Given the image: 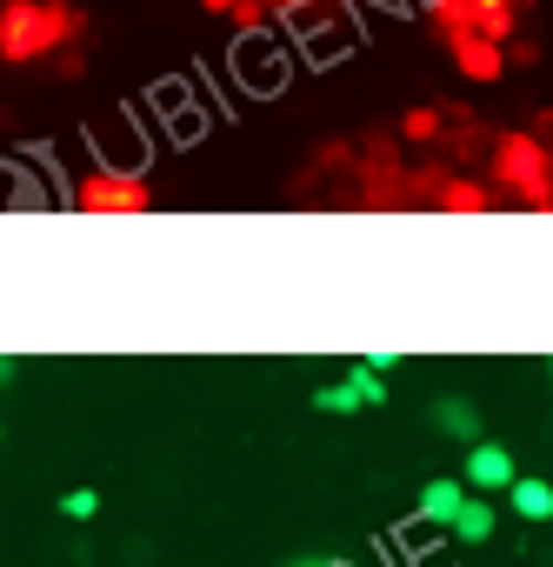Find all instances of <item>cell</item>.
Returning <instances> with one entry per match:
<instances>
[{
  "label": "cell",
  "mask_w": 553,
  "mask_h": 567,
  "mask_svg": "<svg viewBox=\"0 0 553 567\" xmlns=\"http://www.w3.org/2000/svg\"><path fill=\"white\" fill-rule=\"evenodd\" d=\"M81 8L74 0H0V61L8 68H41L54 61L61 74H74L81 61L67 54L81 41Z\"/></svg>",
  "instance_id": "cell-1"
},
{
  "label": "cell",
  "mask_w": 553,
  "mask_h": 567,
  "mask_svg": "<svg viewBox=\"0 0 553 567\" xmlns=\"http://www.w3.org/2000/svg\"><path fill=\"white\" fill-rule=\"evenodd\" d=\"M520 0H427V21H434V34L440 41H460V34H480V41H513V28H520Z\"/></svg>",
  "instance_id": "cell-2"
},
{
  "label": "cell",
  "mask_w": 553,
  "mask_h": 567,
  "mask_svg": "<svg viewBox=\"0 0 553 567\" xmlns=\"http://www.w3.org/2000/svg\"><path fill=\"white\" fill-rule=\"evenodd\" d=\"M493 181H500V194H513L526 207H546V141L507 127L493 141Z\"/></svg>",
  "instance_id": "cell-3"
},
{
  "label": "cell",
  "mask_w": 553,
  "mask_h": 567,
  "mask_svg": "<svg viewBox=\"0 0 553 567\" xmlns=\"http://www.w3.org/2000/svg\"><path fill=\"white\" fill-rule=\"evenodd\" d=\"M147 200H154V187L140 174H127V167H94V174L74 181V207L81 214H140Z\"/></svg>",
  "instance_id": "cell-4"
},
{
  "label": "cell",
  "mask_w": 553,
  "mask_h": 567,
  "mask_svg": "<svg viewBox=\"0 0 553 567\" xmlns=\"http://www.w3.org/2000/svg\"><path fill=\"white\" fill-rule=\"evenodd\" d=\"M520 467H513V447H500V441H467V481L460 487H473V494H507V481H513Z\"/></svg>",
  "instance_id": "cell-5"
},
{
  "label": "cell",
  "mask_w": 553,
  "mask_h": 567,
  "mask_svg": "<svg viewBox=\"0 0 553 567\" xmlns=\"http://www.w3.org/2000/svg\"><path fill=\"white\" fill-rule=\"evenodd\" d=\"M447 54H453V68H460L473 87H487V81H500V74H507V48H500V41L460 34V41H447Z\"/></svg>",
  "instance_id": "cell-6"
},
{
  "label": "cell",
  "mask_w": 553,
  "mask_h": 567,
  "mask_svg": "<svg viewBox=\"0 0 553 567\" xmlns=\"http://www.w3.org/2000/svg\"><path fill=\"white\" fill-rule=\"evenodd\" d=\"M434 207H447V214H487V207H493V194H487L480 181H467V174H440Z\"/></svg>",
  "instance_id": "cell-7"
},
{
  "label": "cell",
  "mask_w": 553,
  "mask_h": 567,
  "mask_svg": "<svg viewBox=\"0 0 553 567\" xmlns=\"http://www.w3.org/2000/svg\"><path fill=\"white\" fill-rule=\"evenodd\" d=\"M460 501H467V487H460L453 474H440V481H427V487H420V520H427V527H447Z\"/></svg>",
  "instance_id": "cell-8"
},
{
  "label": "cell",
  "mask_w": 553,
  "mask_h": 567,
  "mask_svg": "<svg viewBox=\"0 0 553 567\" xmlns=\"http://www.w3.org/2000/svg\"><path fill=\"white\" fill-rule=\"evenodd\" d=\"M507 501H513L520 520H546V514H553V487H546L540 474H513V481H507Z\"/></svg>",
  "instance_id": "cell-9"
},
{
  "label": "cell",
  "mask_w": 553,
  "mask_h": 567,
  "mask_svg": "<svg viewBox=\"0 0 553 567\" xmlns=\"http://www.w3.org/2000/svg\"><path fill=\"white\" fill-rule=\"evenodd\" d=\"M493 520H500V514H493V507H487V501H473V494H467V501H460V507H453V520H447V527H453V534H460V540H467V547H480V540H487V534H493Z\"/></svg>",
  "instance_id": "cell-10"
},
{
  "label": "cell",
  "mask_w": 553,
  "mask_h": 567,
  "mask_svg": "<svg viewBox=\"0 0 553 567\" xmlns=\"http://www.w3.org/2000/svg\"><path fill=\"white\" fill-rule=\"evenodd\" d=\"M434 421L447 427V434H460V441H480V414H473V401H434Z\"/></svg>",
  "instance_id": "cell-11"
},
{
  "label": "cell",
  "mask_w": 553,
  "mask_h": 567,
  "mask_svg": "<svg viewBox=\"0 0 553 567\" xmlns=\"http://www.w3.org/2000/svg\"><path fill=\"white\" fill-rule=\"evenodd\" d=\"M400 141H414V147L440 141V107H407L400 114Z\"/></svg>",
  "instance_id": "cell-12"
},
{
  "label": "cell",
  "mask_w": 553,
  "mask_h": 567,
  "mask_svg": "<svg viewBox=\"0 0 553 567\" xmlns=\"http://www.w3.org/2000/svg\"><path fill=\"white\" fill-rule=\"evenodd\" d=\"M347 388H354V401H361V408H380V401H387V381H380L367 361H361V368H347Z\"/></svg>",
  "instance_id": "cell-13"
},
{
  "label": "cell",
  "mask_w": 553,
  "mask_h": 567,
  "mask_svg": "<svg viewBox=\"0 0 553 567\" xmlns=\"http://www.w3.org/2000/svg\"><path fill=\"white\" fill-rule=\"evenodd\" d=\"M314 408H321V414H354L361 401H354V388H347V381H327V388L314 394Z\"/></svg>",
  "instance_id": "cell-14"
},
{
  "label": "cell",
  "mask_w": 553,
  "mask_h": 567,
  "mask_svg": "<svg viewBox=\"0 0 553 567\" xmlns=\"http://www.w3.org/2000/svg\"><path fill=\"white\" fill-rule=\"evenodd\" d=\"M61 514H67V520H94V514H101V494H94V487H67V494H61Z\"/></svg>",
  "instance_id": "cell-15"
},
{
  "label": "cell",
  "mask_w": 553,
  "mask_h": 567,
  "mask_svg": "<svg viewBox=\"0 0 553 567\" xmlns=\"http://www.w3.org/2000/svg\"><path fill=\"white\" fill-rule=\"evenodd\" d=\"M200 8H207V14H227V21H233V8H240V0H200Z\"/></svg>",
  "instance_id": "cell-16"
},
{
  "label": "cell",
  "mask_w": 553,
  "mask_h": 567,
  "mask_svg": "<svg viewBox=\"0 0 553 567\" xmlns=\"http://www.w3.org/2000/svg\"><path fill=\"white\" fill-rule=\"evenodd\" d=\"M314 567H341V560H314Z\"/></svg>",
  "instance_id": "cell-17"
}]
</instances>
